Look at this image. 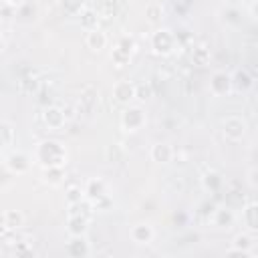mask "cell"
Here are the masks:
<instances>
[{"mask_svg":"<svg viewBox=\"0 0 258 258\" xmlns=\"http://www.w3.org/2000/svg\"><path fill=\"white\" fill-rule=\"evenodd\" d=\"M67 252L75 258H83V256L91 254V246L85 236H73V240L67 244Z\"/></svg>","mask_w":258,"mask_h":258,"instance_id":"cell-12","label":"cell"},{"mask_svg":"<svg viewBox=\"0 0 258 258\" xmlns=\"http://www.w3.org/2000/svg\"><path fill=\"white\" fill-rule=\"evenodd\" d=\"M252 87V77L248 75V71H236V75L232 77V89L236 91H248Z\"/></svg>","mask_w":258,"mask_h":258,"instance_id":"cell-19","label":"cell"},{"mask_svg":"<svg viewBox=\"0 0 258 258\" xmlns=\"http://www.w3.org/2000/svg\"><path fill=\"white\" fill-rule=\"evenodd\" d=\"M2 230H6V226H4V216L0 214V232H2Z\"/></svg>","mask_w":258,"mask_h":258,"instance_id":"cell-35","label":"cell"},{"mask_svg":"<svg viewBox=\"0 0 258 258\" xmlns=\"http://www.w3.org/2000/svg\"><path fill=\"white\" fill-rule=\"evenodd\" d=\"M254 242H256V238H254V234L250 232H242V234H238L236 238H234V242H232V248L226 252L228 256H234V254H240V256H254L252 254V246H254Z\"/></svg>","mask_w":258,"mask_h":258,"instance_id":"cell-5","label":"cell"},{"mask_svg":"<svg viewBox=\"0 0 258 258\" xmlns=\"http://www.w3.org/2000/svg\"><path fill=\"white\" fill-rule=\"evenodd\" d=\"M161 16H163V8H161V4L151 2V4L145 6V18H147L151 24H157V22L161 20Z\"/></svg>","mask_w":258,"mask_h":258,"instance_id":"cell-23","label":"cell"},{"mask_svg":"<svg viewBox=\"0 0 258 258\" xmlns=\"http://www.w3.org/2000/svg\"><path fill=\"white\" fill-rule=\"evenodd\" d=\"M64 200H67L69 206L79 204V202L85 200V191H83L79 185H69V187H67V194H64Z\"/></svg>","mask_w":258,"mask_h":258,"instance_id":"cell-24","label":"cell"},{"mask_svg":"<svg viewBox=\"0 0 258 258\" xmlns=\"http://www.w3.org/2000/svg\"><path fill=\"white\" fill-rule=\"evenodd\" d=\"M97 105H99V93H97V89L87 87V89L81 93V97H79L77 111H79V113H85V115H91V113L97 109Z\"/></svg>","mask_w":258,"mask_h":258,"instance_id":"cell-8","label":"cell"},{"mask_svg":"<svg viewBox=\"0 0 258 258\" xmlns=\"http://www.w3.org/2000/svg\"><path fill=\"white\" fill-rule=\"evenodd\" d=\"M6 4H10V6H20V4H24L26 0H4Z\"/></svg>","mask_w":258,"mask_h":258,"instance_id":"cell-34","label":"cell"},{"mask_svg":"<svg viewBox=\"0 0 258 258\" xmlns=\"http://www.w3.org/2000/svg\"><path fill=\"white\" fill-rule=\"evenodd\" d=\"M36 159L42 167H62L67 163V149L54 139H44L36 147Z\"/></svg>","mask_w":258,"mask_h":258,"instance_id":"cell-1","label":"cell"},{"mask_svg":"<svg viewBox=\"0 0 258 258\" xmlns=\"http://www.w3.org/2000/svg\"><path fill=\"white\" fill-rule=\"evenodd\" d=\"M113 97L121 105H129L135 99V85L131 81H119L113 87Z\"/></svg>","mask_w":258,"mask_h":258,"instance_id":"cell-10","label":"cell"},{"mask_svg":"<svg viewBox=\"0 0 258 258\" xmlns=\"http://www.w3.org/2000/svg\"><path fill=\"white\" fill-rule=\"evenodd\" d=\"M6 167L12 173H26L28 167H30V157L26 153H22V151H12L6 157Z\"/></svg>","mask_w":258,"mask_h":258,"instance_id":"cell-11","label":"cell"},{"mask_svg":"<svg viewBox=\"0 0 258 258\" xmlns=\"http://www.w3.org/2000/svg\"><path fill=\"white\" fill-rule=\"evenodd\" d=\"M210 48L206 44H200V46H194L191 48V60L198 64V67H206L210 62Z\"/></svg>","mask_w":258,"mask_h":258,"instance_id":"cell-21","label":"cell"},{"mask_svg":"<svg viewBox=\"0 0 258 258\" xmlns=\"http://www.w3.org/2000/svg\"><path fill=\"white\" fill-rule=\"evenodd\" d=\"M87 200L93 204V208H101V206H109V189L107 183L101 177H93L87 181V187L83 189Z\"/></svg>","mask_w":258,"mask_h":258,"instance_id":"cell-2","label":"cell"},{"mask_svg":"<svg viewBox=\"0 0 258 258\" xmlns=\"http://www.w3.org/2000/svg\"><path fill=\"white\" fill-rule=\"evenodd\" d=\"M202 185H204L208 191L216 194V191H220V189H222V185H224V177H222V173H220V171L210 169V171H206V173H204V177H202Z\"/></svg>","mask_w":258,"mask_h":258,"instance_id":"cell-14","label":"cell"},{"mask_svg":"<svg viewBox=\"0 0 258 258\" xmlns=\"http://www.w3.org/2000/svg\"><path fill=\"white\" fill-rule=\"evenodd\" d=\"M131 240L137 244H149L153 240V228L149 224H137L131 228Z\"/></svg>","mask_w":258,"mask_h":258,"instance_id":"cell-15","label":"cell"},{"mask_svg":"<svg viewBox=\"0 0 258 258\" xmlns=\"http://www.w3.org/2000/svg\"><path fill=\"white\" fill-rule=\"evenodd\" d=\"M12 143V129L6 123H0V153Z\"/></svg>","mask_w":258,"mask_h":258,"instance_id":"cell-27","label":"cell"},{"mask_svg":"<svg viewBox=\"0 0 258 258\" xmlns=\"http://www.w3.org/2000/svg\"><path fill=\"white\" fill-rule=\"evenodd\" d=\"M4 226H6V230H18V228H22V224H24V216L18 212V210H6L4 214Z\"/></svg>","mask_w":258,"mask_h":258,"instance_id":"cell-18","label":"cell"},{"mask_svg":"<svg viewBox=\"0 0 258 258\" xmlns=\"http://www.w3.org/2000/svg\"><path fill=\"white\" fill-rule=\"evenodd\" d=\"M85 44L91 50H103L107 46V34L101 28H91L87 32V36H85Z\"/></svg>","mask_w":258,"mask_h":258,"instance_id":"cell-13","label":"cell"},{"mask_svg":"<svg viewBox=\"0 0 258 258\" xmlns=\"http://www.w3.org/2000/svg\"><path fill=\"white\" fill-rule=\"evenodd\" d=\"M62 177H64L62 175V167H44V181L56 185V183L62 181Z\"/></svg>","mask_w":258,"mask_h":258,"instance_id":"cell-26","label":"cell"},{"mask_svg":"<svg viewBox=\"0 0 258 258\" xmlns=\"http://www.w3.org/2000/svg\"><path fill=\"white\" fill-rule=\"evenodd\" d=\"M256 175H258V171H256V167H252V169L248 171V183H250V187H256V185H258Z\"/></svg>","mask_w":258,"mask_h":258,"instance_id":"cell-33","label":"cell"},{"mask_svg":"<svg viewBox=\"0 0 258 258\" xmlns=\"http://www.w3.org/2000/svg\"><path fill=\"white\" fill-rule=\"evenodd\" d=\"M246 131H248V125H246V121H244L242 117H238V115H230V117H226L224 123H222V133H224V137H226L228 141H240V139H244Z\"/></svg>","mask_w":258,"mask_h":258,"instance_id":"cell-3","label":"cell"},{"mask_svg":"<svg viewBox=\"0 0 258 258\" xmlns=\"http://www.w3.org/2000/svg\"><path fill=\"white\" fill-rule=\"evenodd\" d=\"M105 155H107V161H111V163H119V161L125 159V149H123L121 143H111V145H107Z\"/></svg>","mask_w":258,"mask_h":258,"instance_id":"cell-22","label":"cell"},{"mask_svg":"<svg viewBox=\"0 0 258 258\" xmlns=\"http://www.w3.org/2000/svg\"><path fill=\"white\" fill-rule=\"evenodd\" d=\"M58 2H60L62 12H67V14H81V10L85 6V0H58Z\"/></svg>","mask_w":258,"mask_h":258,"instance_id":"cell-25","label":"cell"},{"mask_svg":"<svg viewBox=\"0 0 258 258\" xmlns=\"http://www.w3.org/2000/svg\"><path fill=\"white\" fill-rule=\"evenodd\" d=\"M151 95H153V91H151V85H147V83L135 85V99L147 101V99H151Z\"/></svg>","mask_w":258,"mask_h":258,"instance_id":"cell-30","label":"cell"},{"mask_svg":"<svg viewBox=\"0 0 258 258\" xmlns=\"http://www.w3.org/2000/svg\"><path fill=\"white\" fill-rule=\"evenodd\" d=\"M121 50H125V52H129V54H133V50H135V40L133 38H129V36H125V38H121L119 40V44H117Z\"/></svg>","mask_w":258,"mask_h":258,"instance_id":"cell-32","label":"cell"},{"mask_svg":"<svg viewBox=\"0 0 258 258\" xmlns=\"http://www.w3.org/2000/svg\"><path fill=\"white\" fill-rule=\"evenodd\" d=\"M81 24L85 26V28H97V12H93V10H85L83 14H81Z\"/></svg>","mask_w":258,"mask_h":258,"instance_id":"cell-29","label":"cell"},{"mask_svg":"<svg viewBox=\"0 0 258 258\" xmlns=\"http://www.w3.org/2000/svg\"><path fill=\"white\" fill-rule=\"evenodd\" d=\"M111 58H113V62H115L117 67H125V64L129 62L131 54H129V52H125V50H121L119 46H115V48H113V52H111Z\"/></svg>","mask_w":258,"mask_h":258,"instance_id":"cell-28","label":"cell"},{"mask_svg":"<svg viewBox=\"0 0 258 258\" xmlns=\"http://www.w3.org/2000/svg\"><path fill=\"white\" fill-rule=\"evenodd\" d=\"M143 123H145V113L141 107H127L121 115V125L127 131H137L143 127Z\"/></svg>","mask_w":258,"mask_h":258,"instance_id":"cell-6","label":"cell"},{"mask_svg":"<svg viewBox=\"0 0 258 258\" xmlns=\"http://www.w3.org/2000/svg\"><path fill=\"white\" fill-rule=\"evenodd\" d=\"M99 14L103 16V18H113L115 16V2L113 0H105L103 4H101V10H99Z\"/></svg>","mask_w":258,"mask_h":258,"instance_id":"cell-31","label":"cell"},{"mask_svg":"<svg viewBox=\"0 0 258 258\" xmlns=\"http://www.w3.org/2000/svg\"><path fill=\"white\" fill-rule=\"evenodd\" d=\"M214 224L220 228H230L234 224V212L230 208H220L214 214Z\"/></svg>","mask_w":258,"mask_h":258,"instance_id":"cell-20","label":"cell"},{"mask_svg":"<svg viewBox=\"0 0 258 258\" xmlns=\"http://www.w3.org/2000/svg\"><path fill=\"white\" fill-rule=\"evenodd\" d=\"M210 91H212L216 97L228 95V93L232 91V77L226 75V73H214L212 79H210Z\"/></svg>","mask_w":258,"mask_h":258,"instance_id":"cell-9","label":"cell"},{"mask_svg":"<svg viewBox=\"0 0 258 258\" xmlns=\"http://www.w3.org/2000/svg\"><path fill=\"white\" fill-rule=\"evenodd\" d=\"M242 216H244V224L254 234L258 230V206H256V202H248L242 210Z\"/></svg>","mask_w":258,"mask_h":258,"instance_id":"cell-17","label":"cell"},{"mask_svg":"<svg viewBox=\"0 0 258 258\" xmlns=\"http://www.w3.org/2000/svg\"><path fill=\"white\" fill-rule=\"evenodd\" d=\"M2 50H4V40L0 38V54H2Z\"/></svg>","mask_w":258,"mask_h":258,"instance_id":"cell-36","label":"cell"},{"mask_svg":"<svg viewBox=\"0 0 258 258\" xmlns=\"http://www.w3.org/2000/svg\"><path fill=\"white\" fill-rule=\"evenodd\" d=\"M149 155H151V159L157 161V163H167V161H171V157H173V149H171V145H167V143H155V145L151 147Z\"/></svg>","mask_w":258,"mask_h":258,"instance_id":"cell-16","label":"cell"},{"mask_svg":"<svg viewBox=\"0 0 258 258\" xmlns=\"http://www.w3.org/2000/svg\"><path fill=\"white\" fill-rule=\"evenodd\" d=\"M42 121L48 129H62L64 127V121H67V115H64V109L56 107V105H48L44 111H42Z\"/></svg>","mask_w":258,"mask_h":258,"instance_id":"cell-7","label":"cell"},{"mask_svg":"<svg viewBox=\"0 0 258 258\" xmlns=\"http://www.w3.org/2000/svg\"><path fill=\"white\" fill-rule=\"evenodd\" d=\"M175 42H177L175 34L167 28H161V30L153 32V36H151V46L157 54H169L175 48Z\"/></svg>","mask_w":258,"mask_h":258,"instance_id":"cell-4","label":"cell"}]
</instances>
